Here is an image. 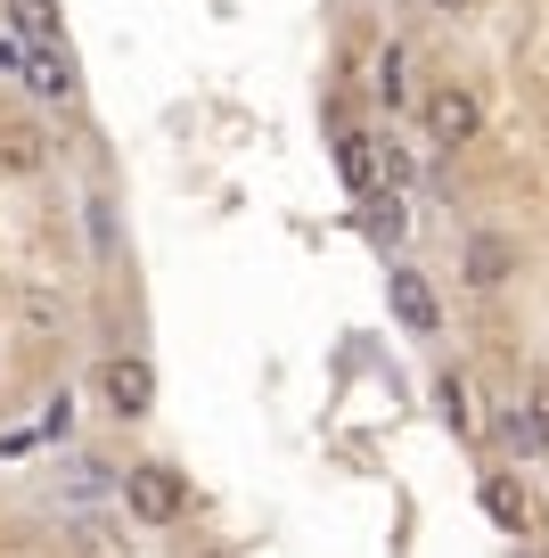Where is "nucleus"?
I'll list each match as a JSON object with an SVG mask.
<instances>
[{
	"mask_svg": "<svg viewBox=\"0 0 549 558\" xmlns=\"http://www.w3.org/2000/svg\"><path fill=\"white\" fill-rule=\"evenodd\" d=\"M123 509L139 525H181L190 518V476L172 460H139V469H123Z\"/></svg>",
	"mask_w": 549,
	"mask_h": 558,
	"instance_id": "nucleus-1",
	"label": "nucleus"
},
{
	"mask_svg": "<svg viewBox=\"0 0 549 558\" xmlns=\"http://www.w3.org/2000/svg\"><path fill=\"white\" fill-rule=\"evenodd\" d=\"M418 123H427V148H476L484 140V99H476V83H435L427 90V107H418Z\"/></svg>",
	"mask_w": 549,
	"mask_h": 558,
	"instance_id": "nucleus-2",
	"label": "nucleus"
},
{
	"mask_svg": "<svg viewBox=\"0 0 549 558\" xmlns=\"http://www.w3.org/2000/svg\"><path fill=\"white\" fill-rule=\"evenodd\" d=\"M386 313L411 337H443V296H435V279L418 271V263H394V271H386Z\"/></svg>",
	"mask_w": 549,
	"mask_h": 558,
	"instance_id": "nucleus-3",
	"label": "nucleus"
},
{
	"mask_svg": "<svg viewBox=\"0 0 549 558\" xmlns=\"http://www.w3.org/2000/svg\"><path fill=\"white\" fill-rule=\"evenodd\" d=\"M99 395L115 418H148L156 411V362L148 353H115V362L99 369Z\"/></svg>",
	"mask_w": 549,
	"mask_h": 558,
	"instance_id": "nucleus-4",
	"label": "nucleus"
},
{
	"mask_svg": "<svg viewBox=\"0 0 549 558\" xmlns=\"http://www.w3.org/2000/svg\"><path fill=\"white\" fill-rule=\"evenodd\" d=\"M460 279L476 288V296L509 288V279H516V239H509V230H476V239L460 246Z\"/></svg>",
	"mask_w": 549,
	"mask_h": 558,
	"instance_id": "nucleus-5",
	"label": "nucleus"
},
{
	"mask_svg": "<svg viewBox=\"0 0 549 558\" xmlns=\"http://www.w3.org/2000/svg\"><path fill=\"white\" fill-rule=\"evenodd\" d=\"M17 83L34 90L41 107H74V99H83V74H74L66 41H58V50H25V74H17Z\"/></svg>",
	"mask_w": 549,
	"mask_h": 558,
	"instance_id": "nucleus-6",
	"label": "nucleus"
},
{
	"mask_svg": "<svg viewBox=\"0 0 549 558\" xmlns=\"http://www.w3.org/2000/svg\"><path fill=\"white\" fill-rule=\"evenodd\" d=\"M337 173H344V190H353V197H378V181H386V140H369V132H353V123H344V132H337Z\"/></svg>",
	"mask_w": 549,
	"mask_h": 558,
	"instance_id": "nucleus-7",
	"label": "nucleus"
},
{
	"mask_svg": "<svg viewBox=\"0 0 549 558\" xmlns=\"http://www.w3.org/2000/svg\"><path fill=\"white\" fill-rule=\"evenodd\" d=\"M476 501H484V518H492L509 542H525V534H533V501L509 485V476H484V485H476Z\"/></svg>",
	"mask_w": 549,
	"mask_h": 558,
	"instance_id": "nucleus-8",
	"label": "nucleus"
},
{
	"mask_svg": "<svg viewBox=\"0 0 549 558\" xmlns=\"http://www.w3.org/2000/svg\"><path fill=\"white\" fill-rule=\"evenodd\" d=\"M50 165V132L41 123H9L0 132V173H41Z\"/></svg>",
	"mask_w": 549,
	"mask_h": 558,
	"instance_id": "nucleus-9",
	"label": "nucleus"
},
{
	"mask_svg": "<svg viewBox=\"0 0 549 558\" xmlns=\"http://www.w3.org/2000/svg\"><path fill=\"white\" fill-rule=\"evenodd\" d=\"M9 34L25 50H58V0H9Z\"/></svg>",
	"mask_w": 549,
	"mask_h": 558,
	"instance_id": "nucleus-10",
	"label": "nucleus"
},
{
	"mask_svg": "<svg viewBox=\"0 0 549 558\" xmlns=\"http://www.w3.org/2000/svg\"><path fill=\"white\" fill-rule=\"evenodd\" d=\"M492 444H500V452H516V460L549 452V444H541V427H533V411H525V402H500V411H492Z\"/></svg>",
	"mask_w": 549,
	"mask_h": 558,
	"instance_id": "nucleus-11",
	"label": "nucleus"
},
{
	"mask_svg": "<svg viewBox=\"0 0 549 558\" xmlns=\"http://www.w3.org/2000/svg\"><path fill=\"white\" fill-rule=\"evenodd\" d=\"M25 329H41V337H58L66 329V296H58V288H41V279H25Z\"/></svg>",
	"mask_w": 549,
	"mask_h": 558,
	"instance_id": "nucleus-12",
	"label": "nucleus"
},
{
	"mask_svg": "<svg viewBox=\"0 0 549 558\" xmlns=\"http://www.w3.org/2000/svg\"><path fill=\"white\" fill-rule=\"evenodd\" d=\"M435 411H443L451 436H476V411H467V378H460V369H443V378H435Z\"/></svg>",
	"mask_w": 549,
	"mask_h": 558,
	"instance_id": "nucleus-13",
	"label": "nucleus"
},
{
	"mask_svg": "<svg viewBox=\"0 0 549 558\" xmlns=\"http://www.w3.org/2000/svg\"><path fill=\"white\" fill-rule=\"evenodd\" d=\"M402 230H411L402 197H394V190H386V197H369V239H378V246H402Z\"/></svg>",
	"mask_w": 549,
	"mask_h": 558,
	"instance_id": "nucleus-14",
	"label": "nucleus"
},
{
	"mask_svg": "<svg viewBox=\"0 0 549 558\" xmlns=\"http://www.w3.org/2000/svg\"><path fill=\"white\" fill-rule=\"evenodd\" d=\"M83 214H90V246H99V263H107V255H115V206H107V190H90Z\"/></svg>",
	"mask_w": 549,
	"mask_h": 558,
	"instance_id": "nucleus-15",
	"label": "nucleus"
},
{
	"mask_svg": "<svg viewBox=\"0 0 549 558\" xmlns=\"http://www.w3.org/2000/svg\"><path fill=\"white\" fill-rule=\"evenodd\" d=\"M41 436H50V444H66V436H74V395H66V386L41 402Z\"/></svg>",
	"mask_w": 549,
	"mask_h": 558,
	"instance_id": "nucleus-16",
	"label": "nucleus"
},
{
	"mask_svg": "<svg viewBox=\"0 0 549 558\" xmlns=\"http://www.w3.org/2000/svg\"><path fill=\"white\" fill-rule=\"evenodd\" d=\"M369 90H378L386 107H402V50H386V58H378V83H369Z\"/></svg>",
	"mask_w": 549,
	"mask_h": 558,
	"instance_id": "nucleus-17",
	"label": "nucleus"
},
{
	"mask_svg": "<svg viewBox=\"0 0 549 558\" xmlns=\"http://www.w3.org/2000/svg\"><path fill=\"white\" fill-rule=\"evenodd\" d=\"M525 411H533V427H541V444H549V378L525 386Z\"/></svg>",
	"mask_w": 549,
	"mask_h": 558,
	"instance_id": "nucleus-18",
	"label": "nucleus"
},
{
	"mask_svg": "<svg viewBox=\"0 0 549 558\" xmlns=\"http://www.w3.org/2000/svg\"><path fill=\"white\" fill-rule=\"evenodd\" d=\"M0 74H25V41H17V34L0 41Z\"/></svg>",
	"mask_w": 549,
	"mask_h": 558,
	"instance_id": "nucleus-19",
	"label": "nucleus"
},
{
	"mask_svg": "<svg viewBox=\"0 0 549 558\" xmlns=\"http://www.w3.org/2000/svg\"><path fill=\"white\" fill-rule=\"evenodd\" d=\"M435 17H467V9H476V0H427Z\"/></svg>",
	"mask_w": 549,
	"mask_h": 558,
	"instance_id": "nucleus-20",
	"label": "nucleus"
},
{
	"mask_svg": "<svg viewBox=\"0 0 549 558\" xmlns=\"http://www.w3.org/2000/svg\"><path fill=\"white\" fill-rule=\"evenodd\" d=\"M197 558H230V550H197Z\"/></svg>",
	"mask_w": 549,
	"mask_h": 558,
	"instance_id": "nucleus-21",
	"label": "nucleus"
}]
</instances>
